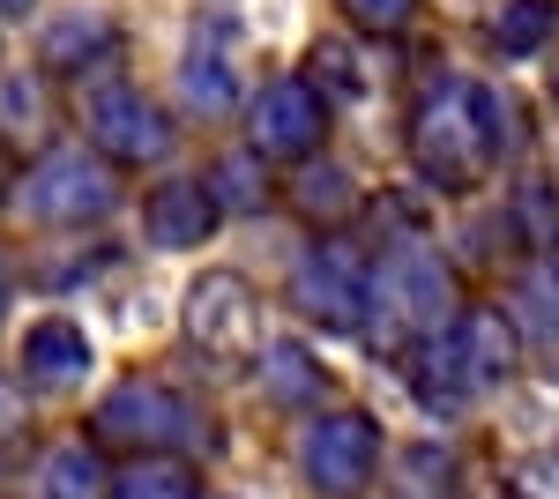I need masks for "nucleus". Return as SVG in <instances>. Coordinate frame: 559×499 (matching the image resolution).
Returning <instances> with one entry per match:
<instances>
[{"label": "nucleus", "mask_w": 559, "mask_h": 499, "mask_svg": "<svg viewBox=\"0 0 559 499\" xmlns=\"http://www.w3.org/2000/svg\"><path fill=\"white\" fill-rule=\"evenodd\" d=\"M411 142H418V165H426L440 187H471L477 171H485V157H492V142H500V112H492L485 90L448 83V90L426 97Z\"/></svg>", "instance_id": "nucleus-1"}, {"label": "nucleus", "mask_w": 559, "mask_h": 499, "mask_svg": "<svg viewBox=\"0 0 559 499\" xmlns=\"http://www.w3.org/2000/svg\"><path fill=\"white\" fill-rule=\"evenodd\" d=\"M187 335H194V351H202L210 366H247V358H261V298H254V284L231 276V269L202 276V284L187 292Z\"/></svg>", "instance_id": "nucleus-2"}, {"label": "nucleus", "mask_w": 559, "mask_h": 499, "mask_svg": "<svg viewBox=\"0 0 559 499\" xmlns=\"http://www.w3.org/2000/svg\"><path fill=\"white\" fill-rule=\"evenodd\" d=\"M381 470V425L358 411H329L306 432V485L329 499H350L366 477Z\"/></svg>", "instance_id": "nucleus-3"}, {"label": "nucleus", "mask_w": 559, "mask_h": 499, "mask_svg": "<svg viewBox=\"0 0 559 499\" xmlns=\"http://www.w3.org/2000/svg\"><path fill=\"white\" fill-rule=\"evenodd\" d=\"M90 432H97L105 448H128V455H165L179 432H187V411H179V395H165V388L128 380V388H112V395L97 403Z\"/></svg>", "instance_id": "nucleus-4"}, {"label": "nucleus", "mask_w": 559, "mask_h": 499, "mask_svg": "<svg viewBox=\"0 0 559 499\" xmlns=\"http://www.w3.org/2000/svg\"><path fill=\"white\" fill-rule=\"evenodd\" d=\"M366 292H373V276H366V261H358L344 239H329V247H313L299 261V313L321 321V329L350 335L366 321Z\"/></svg>", "instance_id": "nucleus-5"}, {"label": "nucleus", "mask_w": 559, "mask_h": 499, "mask_svg": "<svg viewBox=\"0 0 559 499\" xmlns=\"http://www.w3.org/2000/svg\"><path fill=\"white\" fill-rule=\"evenodd\" d=\"M23 209L38 224H90L112 209V171H105V157H45L23 179Z\"/></svg>", "instance_id": "nucleus-6"}, {"label": "nucleus", "mask_w": 559, "mask_h": 499, "mask_svg": "<svg viewBox=\"0 0 559 499\" xmlns=\"http://www.w3.org/2000/svg\"><path fill=\"white\" fill-rule=\"evenodd\" d=\"M90 142H97V157H165L173 150V120L142 97V90H97L90 97Z\"/></svg>", "instance_id": "nucleus-7"}, {"label": "nucleus", "mask_w": 559, "mask_h": 499, "mask_svg": "<svg viewBox=\"0 0 559 499\" xmlns=\"http://www.w3.org/2000/svg\"><path fill=\"white\" fill-rule=\"evenodd\" d=\"M254 142L269 157H313V150H321V90L276 83L254 105Z\"/></svg>", "instance_id": "nucleus-8"}, {"label": "nucleus", "mask_w": 559, "mask_h": 499, "mask_svg": "<svg viewBox=\"0 0 559 499\" xmlns=\"http://www.w3.org/2000/svg\"><path fill=\"white\" fill-rule=\"evenodd\" d=\"M216 231V194L202 179H165L157 194H150V239L157 247H194V239H210Z\"/></svg>", "instance_id": "nucleus-9"}, {"label": "nucleus", "mask_w": 559, "mask_h": 499, "mask_svg": "<svg viewBox=\"0 0 559 499\" xmlns=\"http://www.w3.org/2000/svg\"><path fill=\"white\" fill-rule=\"evenodd\" d=\"M23 373L38 380V388H68V380L90 373V343L83 329H68V321H45V329L23 335Z\"/></svg>", "instance_id": "nucleus-10"}, {"label": "nucleus", "mask_w": 559, "mask_h": 499, "mask_svg": "<svg viewBox=\"0 0 559 499\" xmlns=\"http://www.w3.org/2000/svg\"><path fill=\"white\" fill-rule=\"evenodd\" d=\"M455 343H463V373H471V388H492V380L515 373V343H508V329H500V313H471Z\"/></svg>", "instance_id": "nucleus-11"}, {"label": "nucleus", "mask_w": 559, "mask_h": 499, "mask_svg": "<svg viewBox=\"0 0 559 499\" xmlns=\"http://www.w3.org/2000/svg\"><path fill=\"white\" fill-rule=\"evenodd\" d=\"M411 373H418V403H426V411H448V403H463V395H471L463 343H455V335H448V343L432 335L426 351H418V366H411Z\"/></svg>", "instance_id": "nucleus-12"}, {"label": "nucleus", "mask_w": 559, "mask_h": 499, "mask_svg": "<svg viewBox=\"0 0 559 499\" xmlns=\"http://www.w3.org/2000/svg\"><path fill=\"white\" fill-rule=\"evenodd\" d=\"M105 499H194V470L173 455H134Z\"/></svg>", "instance_id": "nucleus-13"}, {"label": "nucleus", "mask_w": 559, "mask_h": 499, "mask_svg": "<svg viewBox=\"0 0 559 499\" xmlns=\"http://www.w3.org/2000/svg\"><path fill=\"white\" fill-rule=\"evenodd\" d=\"M105 492H112V477L90 448H60L45 462V499H105Z\"/></svg>", "instance_id": "nucleus-14"}, {"label": "nucleus", "mask_w": 559, "mask_h": 499, "mask_svg": "<svg viewBox=\"0 0 559 499\" xmlns=\"http://www.w3.org/2000/svg\"><path fill=\"white\" fill-rule=\"evenodd\" d=\"M552 31H559V8H552V0H508V8H500V23H492V38L508 45L515 60H522V52H537Z\"/></svg>", "instance_id": "nucleus-15"}, {"label": "nucleus", "mask_w": 559, "mask_h": 499, "mask_svg": "<svg viewBox=\"0 0 559 499\" xmlns=\"http://www.w3.org/2000/svg\"><path fill=\"white\" fill-rule=\"evenodd\" d=\"M261 373H269V388H276V403H313V395H321V366L306 358L299 343L261 351Z\"/></svg>", "instance_id": "nucleus-16"}, {"label": "nucleus", "mask_w": 559, "mask_h": 499, "mask_svg": "<svg viewBox=\"0 0 559 499\" xmlns=\"http://www.w3.org/2000/svg\"><path fill=\"white\" fill-rule=\"evenodd\" d=\"M179 83L194 90V105H202V112H224V105H231V68H224V45H194V52H187V60H179Z\"/></svg>", "instance_id": "nucleus-17"}, {"label": "nucleus", "mask_w": 559, "mask_h": 499, "mask_svg": "<svg viewBox=\"0 0 559 499\" xmlns=\"http://www.w3.org/2000/svg\"><path fill=\"white\" fill-rule=\"evenodd\" d=\"M97 52H105V15H68L45 38V60L52 68H75V60H97Z\"/></svg>", "instance_id": "nucleus-18"}, {"label": "nucleus", "mask_w": 559, "mask_h": 499, "mask_svg": "<svg viewBox=\"0 0 559 499\" xmlns=\"http://www.w3.org/2000/svg\"><path fill=\"white\" fill-rule=\"evenodd\" d=\"M508 499H559V455H530L508 470Z\"/></svg>", "instance_id": "nucleus-19"}, {"label": "nucleus", "mask_w": 559, "mask_h": 499, "mask_svg": "<svg viewBox=\"0 0 559 499\" xmlns=\"http://www.w3.org/2000/svg\"><path fill=\"white\" fill-rule=\"evenodd\" d=\"M411 8H418V0H344V15L358 23V31H403Z\"/></svg>", "instance_id": "nucleus-20"}, {"label": "nucleus", "mask_w": 559, "mask_h": 499, "mask_svg": "<svg viewBox=\"0 0 559 499\" xmlns=\"http://www.w3.org/2000/svg\"><path fill=\"white\" fill-rule=\"evenodd\" d=\"M313 75H321V90H336V97H358V68H350L344 45H329V52L313 60Z\"/></svg>", "instance_id": "nucleus-21"}, {"label": "nucleus", "mask_w": 559, "mask_h": 499, "mask_svg": "<svg viewBox=\"0 0 559 499\" xmlns=\"http://www.w3.org/2000/svg\"><path fill=\"white\" fill-rule=\"evenodd\" d=\"M299 194H306L313 209H321V202H350V179H344V171H306Z\"/></svg>", "instance_id": "nucleus-22"}, {"label": "nucleus", "mask_w": 559, "mask_h": 499, "mask_svg": "<svg viewBox=\"0 0 559 499\" xmlns=\"http://www.w3.org/2000/svg\"><path fill=\"white\" fill-rule=\"evenodd\" d=\"M530 306H537V329L559 335V292L545 284V276H530Z\"/></svg>", "instance_id": "nucleus-23"}, {"label": "nucleus", "mask_w": 559, "mask_h": 499, "mask_svg": "<svg viewBox=\"0 0 559 499\" xmlns=\"http://www.w3.org/2000/svg\"><path fill=\"white\" fill-rule=\"evenodd\" d=\"M15 425H23V403H15V395H8V380H0V432H15Z\"/></svg>", "instance_id": "nucleus-24"}, {"label": "nucleus", "mask_w": 559, "mask_h": 499, "mask_svg": "<svg viewBox=\"0 0 559 499\" xmlns=\"http://www.w3.org/2000/svg\"><path fill=\"white\" fill-rule=\"evenodd\" d=\"M0 8H8V15H15V8H31V0H0Z\"/></svg>", "instance_id": "nucleus-25"}, {"label": "nucleus", "mask_w": 559, "mask_h": 499, "mask_svg": "<svg viewBox=\"0 0 559 499\" xmlns=\"http://www.w3.org/2000/svg\"><path fill=\"white\" fill-rule=\"evenodd\" d=\"M0 306H8V276H0Z\"/></svg>", "instance_id": "nucleus-26"}]
</instances>
